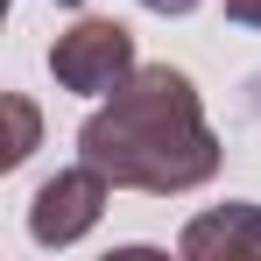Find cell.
I'll list each match as a JSON object with an SVG mask.
<instances>
[{
    "instance_id": "1",
    "label": "cell",
    "mask_w": 261,
    "mask_h": 261,
    "mask_svg": "<svg viewBox=\"0 0 261 261\" xmlns=\"http://www.w3.org/2000/svg\"><path fill=\"white\" fill-rule=\"evenodd\" d=\"M78 163L120 184V191H198L219 176V134L205 127L198 85L170 64H134V78L113 85V99L78 127Z\"/></svg>"
},
{
    "instance_id": "2",
    "label": "cell",
    "mask_w": 261,
    "mask_h": 261,
    "mask_svg": "<svg viewBox=\"0 0 261 261\" xmlns=\"http://www.w3.org/2000/svg\"><path fill=\"white\" fill-rule=\"evenodd\" d=\"M49 71L64 92H113L120 78H134V36L106 14H85L49 43Z\"/></svg>"
},
{
    "instance_id": "3",
    "label": "cell",
    "mask_w": 261,
    "mask_h": 261,
    "mask_svg": "<svg viewBox=\"0 0 261 261\" xmlns=\"http://www.w3.org/2000/svg\"><path fill=\"white\" fill-rule=\"evenodd\" d=\"M106 176L92 170V163H78V170H57L36 191V205H29V233H36V247H71V240H85L92 226H99V212H106Z\"/></svg>"
},
{
    "instance_id": "4",
    "label": "cell",
    "mask_w": 261,
    "mask_h": 261,
    "mask_svg": "<svg viewBox=\"0 0 261 261\" xmlns=\"http://www.w3.org/2000/svg\"><path fill=\"white\" fill-rule=\"evenodd\" d=\"M191 261H261V205H219L198 212L176 240Z\"/></svg>"
},
{
    "instance_id": "5",
    "label": "cell",
    "mask_w": 261,
    "mask_h": 261,
    "mask_svg": "<svg viewBox=\"0 0 261 261\" xmlns=\"http://www.w3.org/2000/svg\"><path fill=\"white\" fill-rule=\"evenodd\" d=\"M7 120H14V141H7V155H0V163L14 170V163H29V155H36V134H43V120H36V106H29L21 92H7Z\"/></svg>"
},
{
    "instance_id": "6",
    "label": "cell",
    "mask_w": 261,
    "mask_h": 261,
    "mask_svg": "<svg viewBox=\"0 0 261 261\" xmlns=\"http://www.w3.org/2000/svg\"><path fill=\"white\" fill-rule=\"evenodd\" d=\"M226 21H240V29H261V0H226Z\"/></svg>"
},
{
    "instance_id": "7",
    "label": "cell",
    "mask_w": 261,
    "mask_h": 261,
    "mask_svg": "<svg viewBox=\"0 0 261 261\" xmlns=\"http://www.w3.org/2000/svg\"><path fill=\"white\" fill-rule=\"evenodd\" d=\"M141 7H155V14H191L198 0H141Z\"/></svg>"
},
{
    "instance_id": "8",
    "label": "cell",
    "mask_w": 261,
    "mask_h": 261,
    "mask_svg": "<svg viewBox=\"0 0 261 261\" xmlns=\"http://www.w3.org/2000/svg\"><path fill=\"white\" fill-rule=\"evenodd\" d=\"M57 7H78V0H57Z\"/></svg>"
}]
</instances>
